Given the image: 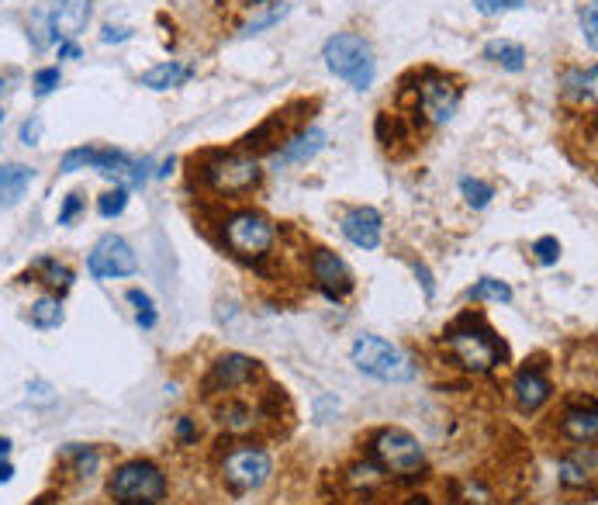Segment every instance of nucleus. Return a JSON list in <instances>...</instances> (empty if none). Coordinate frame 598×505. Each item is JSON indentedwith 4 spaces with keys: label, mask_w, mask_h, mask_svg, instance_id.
Instances as JSON below:
<instances>
[{
    "label": "nucleus",
    "mask_w": 598,
    "mask_h": 505,
    "mask_svg": "<svg viewBox=\"0 0 598 505\" xmlns=\"http://www.w3.org/2000/svg\"><path fill=\"white\" fill-rule=\"evenodd\" d=\"M108 495L115 505H163L166 474L153 461H125L108 478Z\"/></svg>",
    "instance_id": "nucleus-4"
},
{
    "label": "nucleus",
    "mask_w": 598,
    "mask_h": 505,
    "mask_svg": "<svg viewBox=\"0 0 598 505\" xmlns=\"http://www.w3.org/2000/svg\"><path fill=\"white\" fill-rule=\"evenodd\" d=\"M471 301H498V305H505V301H512V288L505 281H495V277H484L471 288Z\"/></svg>",
    "instance_id": "nucleus-30"
},
{
    "label": "nucleus",
    "mask_w": 598,
    "mask_h": 505,
    "mask_svg": "<svg viewBox=\"0 0 598 505\" xmlns=\"http://www.w3.org/2000/svg\"><path fill=\"white\" fill-rule=\"evenodd\" d=\"M533 256L543 263V267H554V263L560 260V243L554 236H543V239H536L533 243Z\"/></svg>",
    "instance_id": "nucleus-35"
},
{
    "label": "nucleus",
    "mask_w": 598,
    "mask_h": 505,
    "mask_svg": "<svg viewBox=\"0 0 598 505\" xmlns=\"http://www.w3.org/2000/svg\"><path fill=\"white\" fill-rule=\"evenodd\" d=\"M415 274L422 277V288H426V298L436 295V284H433V274L426 270V263H415Z\"/></svg>",
    "instance_id": "nucleus-43"
},
{
    "label": "nucleus",
    "mask_w": 598,
    "mask_h": 505,
    "mask_svg": "<svg viewBox=\"0 0 598 505\" xmlns=\"http://www.w3.org/2000/svg\"><path fill=\"white\" fill-rule=\"evenodd\" d=\"M11 478H14V464L11 461H0V485H7Z\"/></svg>",
    "instance_id": "nucleus-45"
},
{
    "label": "nucleus",
    "mask_w": 598,
    "mask_h": 505,
    "mask_svg": "<svg viewBox=\"0 0 598 505\" xmlns=\"http://www.w3.org/2000/svg\"><path fill=\"white\" fill-rule=\"evenodd\" d=\"M28 319H32L35 329H59V326H63V319H66V312H63V305H59V298L42 295V298L32 301V312H28Z\"/></svg>",
    "instance_id": "nucleus-27"
},
{
    "label": "nucleus",
    "mask_w": 598,
    "mask_h": 505,
    "mask_svg": "<svg viewBox=\"0 0 598 505\" xmlns=\"http://www.w3.org/2000/svg\"><path fill=\"white\" fill-rule=\"evenodd\" d=\"M28 274H32L42 288L56 291V295H66V291L73 288V270L66 267L63 260H56V256H35Z\"/></svg>",
    "instance_id": "nucleus-20"
},
{
    "label": "nucleus",
    "mask_w": 598,
    "mask_h": 505,
    "mask_svg": "<svg viewBox=\"0 0 598 505\" xmlns=\"http://www.w3.org/2000/svg\"><path fill=\"white\" fill-rule=\"evenodd\" d=\"M201 180L218 198H242L260 187L263 170L249 153H211L201 167Z\"/></svg>",
    "instance_id": "nucleus-3"
},
{
    "label": "nucleus",
    "mask_w": 598,
    "mask_h": 505,
    "mask_svg": "<svg viewBox=\"0 0 598 505\" xmlns=\"http://www.w3.org/2000/svg\"><path fill=\"white\" fill-rule=\"evenodd\" d=\"M177 436L184 447H194V443H198V429L191 426V419H177Z\"/></svg>",
    "instance_id": "nucleus-40"
},
{
    "label": "nucleus",
    "mask_w": 598,
    "mask_h": 505,
    "mask_svg": "<svg viewBox=\"0 0 598 505\" xmlns=\"http://www.w3.org/2000/svg\"><path fill=\"white\" fill-rule=\"evenodd\" d=\"M512 395H516L522 412H536L550 402L554 384H550V378L543 374V367H522L516 374V381H512Z\"/></svg>",
    "instance_id": "nucleus-16"
},
{
    "label": "nucleus",
    "mask_w": 598,
    "mask_h": 505,
    "mask_svg": "<svg viewBox=\"0 0 598 505\" xmlns=\"http://www.w3.org/2000/svg\"><path fill=\"white\" fill-rule=\"evenodd\" d=\"M90 170H97L101 177L115 180L118 187H142L149 180V170H153V163H149V160H135V156H128L125 149L94 146V153H90Z\"/></svg>",
    "instance_id": "nucleus-12"
},
{
    "label": "nucleus",
    "mask_w": 598,
    "mask_h": 505,
    "mask_svg": "<svg viewBox=\"0 0 598 505\" xmlns=\"http://www.w3.org/2000/svg\"><path fill=\"white\" fill-rule=\"evenodd\" d=\"M246 4H267V0H246Z\"/></svg>",
    "instance_id": "nucleus-48"
},
{
    "label": "nucleus",
    "mask_w": 598,
    "mask_h": 505,
    "mask_svg": "<svg viewBox=\"0 0 598 505\" xmlns=\"http://www.w3.org/2000/svg\"><path fill=\"white\" fill-rule=\"evenodd\" d=\"M32 180L35 173L32 167H25V163H7V167H0V211L18 205L28 194V187H32Z\"/></svg>",
    "instance_id": "nucleus-21"
},
{
    "label": "nucleus",
    "mask_w": 598,
    "mask_h": 505,
    "mask_svg": "<svg viewBox=\"0 0 598 505\" xmlns=\"http://www.w3.org/2000/svg\"><path fill=\"white\" fill-rule=\"evenodd\" d=\"M339 229H343V236L350 239L353 246H360V250H377V246H381L384 222H381V215H377L374 208L360 205V208L346 211L343 222H339Z\"/></svg>",
    "instance_id": "nucleus-15"
},
{
    "label": "nucleus",
    "mask_w": 598,
    "mask_h": 505,
    "mask_svg": "<svg viewBox=\"0 0 598 505\" xmlns=\"http://www.w3.org/2000/svg\"><path fill=\"white\" fill-rule=\"evenodd\" d=\"M346 481H350V485L357 488V492H374V488L384 481V467L374 464V461L353 464L350 471H346Z\"/></svg>",
    "instance_id": "nucleus-28"
},
{
    "label": "nucleus",
    "mask_w": 598,
    "mask_h": 505,
    "mask_svg": "<svg viewBox=\"0 0 598 505\" xmlns=\"http://www.w3.org/2000/svg\"><path fill=\"white\" fill-rule=\"evenodd\" d=\"M191 77H194L191 66H184V63H177V59H170V63H160V66H153V70L142 73V87H149V90H173V87H184Z\"/></svg>",
    "instance_id": "nucleus-23"
},
{
    "label": "nucleus",
    "mask_w": 598,
    "mask_h": 505,
    "mask_svg": "<svg viewBox=\"0 0 598 505\" xmlns=\"http://www.w3.org/2000/svg\"><path fill=\"white\" fill-rule=\"evenodd\" d=\"M0 122H4V111H0Z\"/></svg>",
    "instance_id": "nucleus-49"
},
{
    "label": "nucleus",
    "mask_w": 598,
    "mask_h": 505,
    "mask_svg": "<svg viewBox=\"0 0 598 505\" xmlns=\"http://www.w3.org/2000/svg\"><path fill=\"white\" fill-rule=\"evenodd\" d=\"M377 139H381L384 149H391L395 142H408V125H405V118L381 111V115H377Z\"/></svg>",
    "instance_id": "nucleus-29"
},
{
    "label": "nucleus",
    "mask_w": 598,
    "mask_h": 505,
    "mask_svg": "<svg viewBox=\"0 0 598 505\" xmlns=\"http://www.w3.org/2000/svg\"><path fill=\"white\" fill-rule=\"evenodd\" d=\"M90 21V0H59L49 11V39L73 42Z\"/></svg>",
    "instance_id": "nucleus-14"
},
{
    "label": "nucleus",
    "mask_w": 598,
    "mask_h": 505,
    "mask_svg": "<svg viewBox=\"0 0 598 505\" xmlns=\"http://www.w3.org/2000/svg\"><path fill=\"white\" fill-rule=\"evenodd\" d=\"M353 364H357L360 374L384 384H401L415 378L412 360H408L395 343H388V339L381 336H360L357 343H353Z\"/></svg>",
    "instance_id": "nucleus-6"
},
{
    "label": "nucleus",
    "mask_w": 598,
    "mask_h": 505,
    "mask_svg": "<svg viewBox=\"0 0 598 505\" xmlns=\"http://www.w3.org/2000/svg\"><path fill=\"white\" fill-rule=\"evenodd\" d=\"M484 59L495 66H502V70L509 73H519L522 66H526V49H522L519 42H509V39H491L484 45Z\"/></svg>",
    "instance_id": "nucleus-24"
},
{
    "label": "nucleus",
    "mask_w": 598,
    "mask_h": 505,
    "mask_svg": "<svg viewBox=\"0 0 598 505\" xmlns=\"http://www.w3.org/2000/svg\"><path fill=\"white\" fill-rule=\"evenodd\" d=\"M325 149V132L322 128H301L284 142V149L277 153V167H294V163H308L312 156H319Z\"/></svg>",
    "instance_id": "nucleus-17"
},
{
    "label": "nucleus",
    "mask_w": 598,
    "mask_h": 505,
    "mask_svg": "<svg viewBox=\"0 0 598 505\" xmlns=\"http://www.w3.org/2000/svg\"><path fill=\"white\" fill-rule=\"evenodd\" d=\"M128 39H132V32H128V28H104V32H101V42L104 45H111V42H128Z\"/></svg>",
    "instance_id": "nucleus-42"
},
{
    "label": "nucleus",
    "mask_w": 598,
    "mask_h": 505,
    "mask_svg": "<svg viewBox=\"0 0 598 505\" xmlns=\"http://www.w3.org/2000/svg\"><path fill=\"white\" fill-rule=\"evenodd\" d=\"M11 454V440H7V436H0V457H7Z\"/></svg>",
    "instance_id": "nucleus-47"
},
{
    "label": "nucleus",
    "mask_w": 598,
    "mask_h": 505,
    "mask_svg": "<svg viewBox=\"0 0 598 505\" xmlns=\"http://www.w3.org/2000/svg\"><path fill=\"white\" fill-rule=\"evenodd\" d=\"M322 59L329 66V73H336L339 80H346L353 90H367L377 77V59L370 42L357 32H339L325 42Z\"/></svg>",
    "instance_id": "nucleus-2"
},
{
    "label": "nucleus",
    "mask_w": 598,
    "mask_h": 505,
    "mask_svg": "<svg viewBox=\"0 0 598 505\" xmlns=\"http://www.w3.org/2000/svg\"><path fill=\"white\" fill-rule=\"evenodd\" d=\"M125 208H128V187H115V191L101 194V201H97V211H101V218H118Z\"/></svg>",
    "instance_id": "nucleus-33"
},
{
    "label": "nucleus",
    "mask_w": 598,
    "mask_h": 505,
    "mask_svg": "<svg viewBox=\"0 0 598 505\" xmlns=\"http://www.w3.org/2000/svg\"><path fill=\"white\" fill-rule=\"evenodd\" d=\"M256 374H260V360L246 357V353H225V357H218L215 364H211L208 378H204V395H232V391L246 388V384L256 381Z\"/></svg>",
    "instance_id": "nucleus-11"
},
{
    "label": "nucleus",
    "mask_w": 598,
    "mask_h": 505,
    "mask_svg": "<svg viewBox=\"0 0 598 505\" xmlns=\"http://www.w3.org/2000/svg\"><path fill=\"white\" fill-rule=\"evenodd\" d=\"M460 108V84L446 73L426 70L415 87V115H422L429 125H446Z\"/></svg>",
    "instance_id": "nucleus-9"
},
{
    "label": "nucleus",
    "mask_w": 598,
    "mask_h": 505,
    "mask_svg": "<svg viewBox=\"0 0 598 505\" xmlns=\"http://www.w3.org/2000/svg\"><path fill=\"white\" fill-rule=\"evenodd\" d=\"M215 416L229 433H246V429L256 426V412L246 402H236V398H225V405H218Z\"/></svg>",
    "instance_id": "nucleus-26"
},
{
    "label": "nucleus",
    "mask_w": 598,
    "mask_h": 505,
    "mask_svg": "<svg viewBox=\"0 0 598 505\" xmlns=\"http://www.w3.org/2000/svg\"><path fill=\"white\" fill-rule=\"evenodd\" d=\"M274 474V461L263 447H253V443H242V447H232L222 461V481L232 488V492L246 495L263 488Z\"/></svg>",
    "instance_id": "nucleus-8"
},
{
    "label": "nucleus",
    "mask_w": 598,
    "mask_h": 505,
    "mask_svg": "<svg viewBox=\"0 0 598 505\" xmlns=\"http://www.w3.org/2000/svg\"><path fill=\"white\" fill-rule=\"evenodd\" d=\"M59 464L77 481H87L94 478L97 467H101V454H97V447H87V443H66V447L59 450Z\"/></svg>",
    "instance_id": "nucleus-22"
},
{
    "label": "nucleus",
    "mask_w": 598,
    "mask_h": 505,
    "mask_svg": "<svg viewBox=\"0 0 598 505\" xmlns=\"http://www.w3.org/2000/svg\"><path fill=\"white\" fill-rule=\"evenodd\" d=\"M370 461L381 464L384 471H395L401 478H408V474L426 467V450L408 429L388 426L370 436Z\"/></svg>",
    "instance_id": "nucleus-7"
},
{
    "label": "nucleus",
    "mask_w": 598,
    "mask_h": 505,
    "mask_svg": "<svg viewBox=\"0 0 598 505\" xmlns=\"http://www.w3.org/2000/svg\"><path fill=\"white\" fill-rule=\"evenodd\" d=\"M560 433H564L571 443H578V447H595V436H598V412H595V402L574 405V409H567L564 419H560Z\"/></svg>",
    "instance_id": "nucleus-18"
},
{
    "label": "nucleus",
    "mask_w": 598,
    "mask_h": 505,
    "mask_svg": "<svg viewBox=\"0 0 598 505\" xmlns=\"http://www.w3.org/2000/svg\"><path fill=\"white\" fill-rule=\"evenodd\" d=\"M128 301L135 305V319H139L142 329H153L156 326V308H153V298L146 295V291L132 288L128 291Z\"/></svg>",
    "instance_id": "nucleus-32"
},
{
    "label": "nucleus",
    "mask_w": 598,
    "mask_h": 505,
    "mask_svg": "<svg viewBox=\"0 0 598 505\" xmlns=\"http://www.w3.org/2000/svg\"><path fill=\"white\" fill-rule=\"evenodd\" d=\"M170 173H173V160H166V163H163V167H160V170H156V177H160V180H163V177H170Z\"/></svg>",
    "instance_id": "nucleus-46"
},
{
    "label": "nucleus",
    "mask_w": 598,
    "mask_h": 505,
    "mask_svg": "<svg viewBox=\"0 0 598 505\" xmlns=\"http://www.w3.org/2000/svg\"><path fill=\"white\" fill-rule=\"evenodd\" d=\"M80 45L77 42H59V59H77Z\"/></svg>",
    "instance_id": "nucleus-44"
},
{
    "label": "nucleus",
    "mask_w": 598,
    "mask_h": 505,
    "mask_svg": "<svg viewBox=\"0 0 598 505\" xmlns=\"http://www.w3.org/2000/svg\"><path fill=\"white\" fill-rule=\"evenodd\" d=\"M222 239L239 260H260L274 250L277 243V225L270 222L263 211L242 208L222 222Z\"/></svg>",
    "instance_id": "nucleus-5"
},
{
    "label": "nucleus",
    "mask_w": 598,
    "mask_h": 505,
    "mask_svg": "<svg viewBox=\"0 0 598 505\" xmlns=\"http://www.w3.org/2000/svg\"><path fill=\"white\" fill-rule=\"evenodd\" d=\"M460 194H464L471 208H488L491 198H495V187L484 184V180H478V177H464L460 180Z\"/></svg>",
    "instance_id": "nucleus-31"
},
{
    "label": "nucleus",
    "mask_w": 598,
    "mask_h": 505,
    "mask_svg": "<svg viewBox=\"0 0 598 505\" xmlns=\"http://www.w3.org/2000/svg\"><path fill=\"white\" fill-rule=\"evenodd\" d=\"M581 32H585V42H588V49H598V7L595 4H588L585 11H581Z\"/></svg>",
    "instance_id": "nucleus-36"
},
{
    "label": "nucleus",
    "mask_w": 598,
    "mask_h": 505,
    "mask_svg": "<svg viewBox=\"0 0 598 505\" xmlns=\"http://www.w3.org/2000/svg\"><path fill=\"white\" fill-rule=\"evenodd\" d=\"M87 270L94 281H118V277H132L139 270V256L121 236H104L87 256Z\"/></svg>",
    "instance_id": "nucleus-10"
},
{
    "label": "nucleus",
    "mask_w": 598,
    "mask_h": 505,
    "mask_svg": "<svg viewBox=\"0 0 598 505\" xmlns=\"http://www.w3.org/2000/svg\"><path fill=\"white\" fill-rule=\"evenodd\" d=\"M83 211V194H66L63 198V208H59V225H73V218H77Z\"/></svg>",
    "instance_id": "nucleus-38"
},
{
    "label": "nucleus",
    "mask_w": 598,
    "mask_h": 505,
    "mask_svg": "<svg viewBox=\"0 0 598 505\" xmlns=\"http://www.w3.org/2000/svg\"><path fill=\"white\" fill-rule=\"evenodd\" d=\"M42 132H45V125H42V118H28L25 125H21V142H25V146H39L42 142Z\"/></svg>",
    "instance_id": "nucleus-39"
},
{
    "label": "nucleus",
    "mask_w": 598,
    "mask_h": 505,
    "mask_svg": "<svg viewBox=\"0 0 598 505\" xmlns=\"http://www.w3.org/2000/svg\"><path fill=\"white\" fill-rule=\"evenodd\" d=\"M308 270H312L315 288H319L329 301H343L353 291L350 267H346L343 256H336L332 250H315L312 260H308Z\"/></svg>",
    "instance_id": "nucleus-13"
},
{
    "label": "nucleus",
    "mask_w": 598,
    "mask_h": 505,
    "mask_svg": "<svg viewBox=\"0 0 598 505\" xmlns=\"http://www.w3.org/2000/svg\"><path fill=\"white\" fill-rule=\"evenodd\" d=\"M287 14V7H277V11H270L267 18H260V21H253V25L246 28V35H253V32H260V28H270V25H277L280 18Z\"/></svg>",
    "instance_id": "nucleus-41"
},
{
    "label": "nucleus",
    "mask_w": 598,
    "mask_h": 505,
    "mask_svg": "<svg viewBox=\"0 0 598 505\" xmlns=\"http://www.w3.org/2000/svg\"><path fill=\"white\" fill-rule=\"evenodd\" d=\"M474 7H478L481 14H505V11H519V7H526V0H471Z\"/></svg>",
    "instance_id": "nucleus-37"
},
{
    "label": "nucleus",
    "mask_w": 598,
    "mask_h": 505,
    "mask_svg": "<svg viewBox=\"0 0 598 505\" xmlns=\"http://www.w3.org/2000/svg\"><path fill=\"white\" fill-rule=\"evenodd\" d=\"M443 343L453 364H460L467 374H488L505 360V343L484 326L481 315H460L443 333Z\"/></svg>",
    "instance_id": "nucleus-1"
},
{
    "label": "nucleus",
    "mask_w": 598,
    "mask_h": 505,
    "mask_svg": "<svg viewBox=\"0 0 598 505\" xmlns=\"http://www.w3.org/2000/svg\"><path fill=\"white\" fill-rule=\"evenodd\" d=\"M595 80H598L595 66H588V70H571L564 77V97L574 104H592L595 101Z\"/></svg>",
    "instance_id": "nucleus-25"
},
{
    "label": "nucleus",
    "mask_w": 598,
    "mask_h": 505,
    "mask_svg": "<svg viewBox=\"0 0 598 505\" xmlns=\"http://www.w3.org/2000/svg\"><path fill=\"white\" fill-rule=\"evenodd\" d=\"M59 84H63V73H59V66H45V70L35 73V80H32L35 97H49Z\"/></svg>",
    "instance_id": "nucleus-34"
},
{
    "label": "nucleus",
    "mask_w": 598,
    "mask_h": 505,
    "mask_svg": "<svg viewBox=\"0 0 598 505\" xmlns=\"http://www.w3.org/2000/svg\"><path fill=\"white\" fill-rule=\"evenodd\" d=\"M560 485L564 488H585L595 481V450L592 447H578L574 454H564L557 464Z\"/></svg>",
    "instance_id": "nucleus-19"
}]
</instances>
